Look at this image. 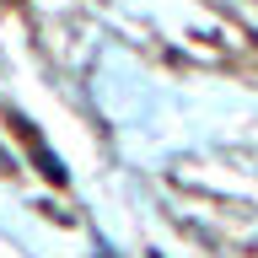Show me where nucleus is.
Returning <instances> with one entry per match:
<instances>
[{"label":"nucleus","mask_w":258,"mask_h":258,"mask_svg":"<svg viewBox=\"0 0 258 258\" xmlns=\"http://www.w3.org/2000/svg\"><path fill=\"white\" fill-rule=\"evenodd\" d=\"M27 140H32V156H38V167H43V172L54 177V183H59V177H64V167H59V156H48V151H43V140H38V135H27Z\"/></svg>","instance_id":"nucleus-1"}]
</instances>
